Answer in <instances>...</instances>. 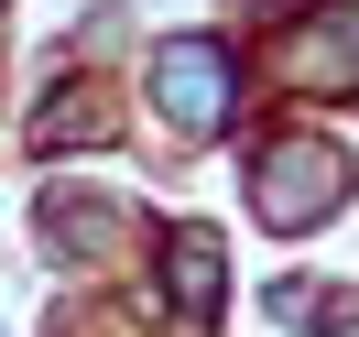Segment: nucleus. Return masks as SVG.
I'll list each match as a JSON object with an SVG mask.
<instances>
[{
    "label": "nucleus",
    "mask_w": 359,
    "mask_h": 337,
    "mask_svg": "<svg viewBox=\"0 0 359 337\" xmlns=\"http://www.w3.org/2000/svg\"><path fill=\"white\" fill-rule=\"evenodd\" d=\"M163 109H175L185 131H207V120L229 109V66L207 44H175V55H163Z\"/></svg>",
    "instance_id": "2"
},
{
    "label": "nucleus",
    "mask_w": 359,
    "mask_h": 337,
    "mask_svg": "<svg viewBox=\"0 0 359 337\" xmlns=\"http://www.w3.org/2000/svg\"><path fill=\"white\" fill-rule=\"evenodd\" d=\"M327 207H337V153H305V142H294V153L262 163V218L272 228H305V218H327Z\"/></svg>",
    "instance_id": "1"
}]
</instances>
